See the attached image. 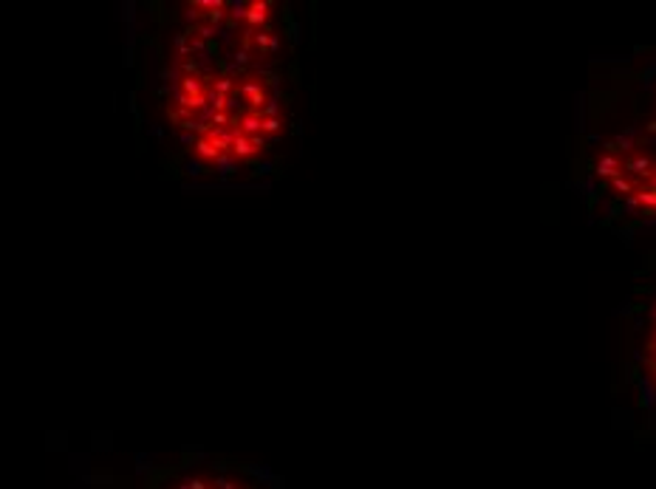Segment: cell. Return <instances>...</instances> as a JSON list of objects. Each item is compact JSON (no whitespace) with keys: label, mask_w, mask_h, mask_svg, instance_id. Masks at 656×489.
Segmentation results:
<instances>
[{"label":"cell","mask_w":656,"mask_h":489,"mask_svg":"<svg viewBox=\"0 0 656 489\" xmlns=\"http://www.w3.org/2000/svg\"><path fill=\"white\" fill-rule=\"evenodd\" d=\"M71 489H283V478L266 464L181 447L173 455L88 464Z\"/></svg>","instance_id":"7a4b0ae2"},{"label":"cell","mask_w":656,"mask_h":489,"mask_svg":"<svg viewBox=\"0 0 656 489\" xmlns=\"http://www.w3.org/2000/svg\"><path fill=\"white\" fill-rule=\"evenodd\" d=\"M128 114L170 181L261 187L303 127V23L289 0H133L122 6Z\"/></svg>","instance_id":"6da1fadb"}]
</instances>
